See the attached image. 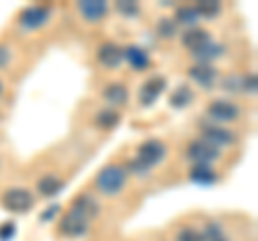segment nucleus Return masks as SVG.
Instances as JSON below:
<instances>
[{
  "label": "nucleus",
  "instance_id": "nucleus-27",
  "mask_svg": "<svg viewBox=\"0 0 258 241\" xmlns=\"http://www.w3.org/2000/svg\"><path fill=\"white\" fill-rule=\"evenodd\" d=\"M176 241H203V235H200L196 228L185 226V228L179 230V235H176Z\"/></svg>",
  "mask_w": 258,
  "mask_h": 241
},
{
  "label": "nucleus",
  "instance_id": "nucleus-3",
  "mask_svg": "<svg viewBox=\"0 0 258 241\" xmlns=\"http://www.w3.org/2000/svg\"><path fill=\"white\" fill-rule=\"evenodd\" d=\"M3 205H5V209H9L13 213H26L35 207V196L24 188H11L5 192Z\"/></svg>",
  "mask_w": 258,
  "mask_h": 241
},
{
  "label": "nucleus",
  "instance_id": "nucleus-24",
  "mask_svg": "<svg viewBox=\"0 0 258 241\" xmlns=\"http://www.w3.org/2000/svg\"><path fill=\"white\" fill-rule=\"evenodd\" d=\"M157 35L161 39H172V37H176V22L170 20V18L159 20V24H157Z\"/></svg>",
  "mask_w": 258,
  "mask_h": 241
},
{
  "label": "nucleus",
  "instance_id": "nucleus-16",
  "mask_svg": "<svg viewBox=\"0 0 258 241\" xmlns=\"http://www.w3.org/2000/svg\"><path fill=\"white\" fill-rule=\"evenodd\" d=\"M189 179L194 183H198V186H213V183H217V172L213 170L211 166H205V164H196L191 168L189 172Z\"/></svg>",
  "mask_w": 258,
  "mask_h": 241
},
{
  "label": "nucleus",
  "instance_id": "nucleus-32",
  "mask_svg": "<svg viewBox=\"0 0 258 241\" xmlns=\"http://www.w3.org/2000/svg\"><path fill=\"white\" fill-rule=\"evenodd\" d=\"M9 63V47L0 45V67H5Z\"/></svg>",
  "mask_w": 258,
  "mask_h": 241
},
{
  "label": "nucleus",
  "instance_id": "nucleus-4",
  "mask_svg": "<svg viewBox=\"0 0 258 241\" xmlns=\"http://www.w3.org/2000/svg\"><path fill=\"white\" fill-rule=\"evenodd\" d=\"M185 157L191 159L194 164L209 166L211 162H215V159L220 157V149L213 147V144H209V142H205L203 138H200V140H191L187 144V149H185Z\"/></svg>",
  "mask_w": 258,
  "mask_h": 241
},
{
  "label": "nucleus",
  "instance_id": "nucleus-30",
  "mask_svg": "<svg viewBox=\"0 0 258 241\" xmlns=\"http://www.w3.org/2000/svg\"><path fill=\"white\" fill-rule=\"evenodd\" d=\"M13 235H15V224L13 222H7V224L0 226V241H9V239H13Z\"/></svg>",
  "mask_w": 258,
  "mask_h": 241
},
{
  "label": "nucleus",
  "instance_id": "nucleus-1",
  "mask_svg": "<svg viewBox=\"0 0 258 241\" xmlns=\"http://www.w3.org/2000/svg\"><path fill=\"white\" fill-rule=\"evenodd\" d=\"M125 181H127V170L123 166L112 164V166H106V168H101L99 170V174H97V179H95V186H97V190H99L101 194L116 196L118 192L123 190Z\"/></svg>",
  "mask_w": 258,
  "mask_h": 241
},
{
  "label": "nucleus",
  "instance_id": "nucleus-2",
  "mask_svg": "<svg viewBox=\"0 0 258 241\" xmlns=\"http://www.w3.org/2000/svg\"><path fill=\"white\" fill-rule=\"evenodd\" d=\"M86 230H88V218H86V215H82L74 207H71L69 211L62 215V220L58 224V232L62 237H69V239L82 237V235H86Z\"/></svg>",
  "mask_w": 258,
  "mask_h": 241
},
{
  "label": "nucleus",
  "instance_id": "nucleus-17",
  "mask_svg": "<svg viewBox=\"0 0 258 241\" xmlns=\"http://www.w3.org/2000/svg\"><path fill=\"white\" fill-rule=\"evenodd\" d=\"M103 99H106L108 103H112V106H125L127 101V88L123 84H108L106 88H103Z\"/></svg>",
  "mask_w": 258,
  "mask_h": 241
},
{
  "label": "nucleus",
  "instance_id": "nucleus-14",
  "mask_svg": "<svg viewBox=\"0 0 258 241\" xmlns=\"http://www.w3.org/2000/svg\"><path fill=\"white\" fill-rule=\"evenodd\" d=\"M123 61H127L136 71L147 69V67L151 65L149 54L144 52L142 47H138V45H129V47H125V50H123Z\"/></svg>",
  "mask_w": 258,
  "mask_h": 241
},
{
  "label": "nucleus",
  "instance_id": "nucleus-23",
  "mask_svg": "<svg viewBox=\"0 0 258 241\" xmlns=\"http://www.w3.org/2000/svg\"><path fill=\"white\" fill-rule=\"evenodd\" d=\"M194 9H196V13L200 15V18L211 20V18H215V15L222 11V5L215 3V0H200V3L194 7Z\"/></svg>",
  "mask_w": 258,
  "mask_h": 241
},
{
  "label": "nucleus",
  "instance_id": "nucleus-29",
  "mask_svg": "<svg viewBox=\"0 0 258 241\" xmlns=\"http://www.w3.org/2000/svg\"><path fill=\"white\" fill-rule=\"evenodd\" d=\"M224 91H228V93H239L241 91V78L237 76H228V78H224Z\"/></svg>",
  "mask_w": 258,
  "mask_h": 241
},
{
  "label": "nucleus",
  "instance_id": "nucleus-21",
  "mask_svg": "<svg viewBox=\"0 0 258 241\" xmlns=\"http://www.w3.org/2000/svg\"><path fill=\"white\" fill-rule=\"evenodd\" d=\"M194 99V93H191V88L187 84H181L176 91L170 95V106L172 108H187L189 103Z\"/></svg>",
  "mask_w": 258,
  "mask_h": 241
},
{
  "label": "nucleus",
  "instance_id": "nucleus-6",
  "mask_svg": "<svg viewBox=\"0 0 258 241\" xmlns=\"http://www.w3.org/2000/svg\"><path fill=\"white\" fill-rule=\"evenodd\" d=\"M200 132H203V140L213 144V147H217V149L235 142V134L224 130V127H220V125H215V123H203L200 125Z\"/></svg>",
  "mask_w": 258,
  "mask_h": 241
},
{
  "label": "nucleus",
  "instance_id": "nucleus-9",
  "mask_svg": "<svg viewBox=\"0 0 258 241\" xmlns=\"http://www.w3.org/2000/svg\"><path fill=\"white\" fill-rule=\"evenodd\" d=\"M164 88H166V78L155 76V78L147 80V82L142 84V88H140V106H144V108L153 106V103L157 101L159 95L164 93Z\"/></svg>",
  "mask_w": 258,
  "mask_h": 241
},
{
  "label": "nucleus",
  "instance_id": "nucleus-34",
  "mask_svg": "<svg viewBox=\"0 0 258 241\" xmlns=\"http://www.w3.org/2000/svg\"><path fill=\"white\" fill-rule=\"evenodd\" d=\"M217 241H226V239H224V237H222V239H217Z\"/></svg>",
  "mask_w": 258,
  "mask_h": 241
},
{
  "label": "nucleus",
  "instance_id": "nucleus-26",
  "mask_svg": "<svg viewBox=\"0 0 258 241\" xmlns=\"http://www.w3.org/2000/svg\"><path fill=\"white\" fill-rule=\"evenodd\" d=\"M203 235V241H217V239H222V228H220V224H207L205 230L200 232Z\"/></svg>",
  "mask_w": 258,
  "mask_h": 241
},
{
  "label": "nucleus",
  "instance_id": "nucleus-28",
  "mask_svg": "<svg viewBox=\"0 0 258 241\" xmlns=\"http://www.w3.org/2000/svg\"><path fill=\"white\" fill-rule=\"evenodd\" d=\"M241 88H243L245 93H256V88H258V78H256V74H247V76H243L241 78Z\"/></svg>",
  "mask_w": 258,
  "mask_h": 241
},
{
  "label": "nucleus",
  "instance_id": "nucleus-8",
  "mask_svg": "<svg viewBox=\"0 0 258 241\" xmlns=\"http://www.w3.org/2000/svg\"><path fill=\"white\" fill-rule=\"evenodd\" d=\"M50 20V7H28L20 15V24L26 30H35Z\"/></svg>",
  "mask_w": 258,
  "mask_h": 241
},
{
  "label": "nucleus",
  "instance_id": "nucleus-7",
  "mask_svg": "<svg viewBox=\"0 0 258 241\" xmlns=\"http://www.w3.org/2000/svg\"><path fill=\"white\" fill-rule=\"evenodd\" d=\"M209 116L220 120V123H228V120H235L239 116V106L228 99H215L209 103Z\"/></svg>",
  "mask_w": 258,
  "mask_h": 241
},
{
  "label": "nucleus",
  "instance_id": "nucleus-20",
  "mask_svg": "<svg viewBox=\"0 0 258 241\" xmlns=\"http://www.w3.org/2000/svg\"><path fill=\"white\" fill-rule=\"evenodd\" d=\"M118 120H120V114H118V112H116V110H112V108H106V110L97 112L95 125L99 127V130H114V127L118 125Z\"/></svg>",
  "mask_w": 258,
  "mask_h": 241
},
{
  "label": "nucleus",
  "instance_id": "nucleus-12",
  "mask_svg": "<svg viewBox=\"0 0 258 241\" xmlns=\"http://www.w3.org/2000/svg\"><path fill=\"white\" fill-rule=\"evenodd\" d=\"M189 78L203 88H211L217 80V69L211 65H194L189 69Z\"/></svg>",
  "mask_w": 258,
  "mask_h": 241
},
{
  "label": "nucleus",
  "instance_id": "nucleus-13",
  "mask_svg": "<svg viewBox=\"0 0 258 241\" xmlns=\"http://www.w3.org/2000/svg\"><path fill=\"white\" fill-rule=\"evenodd\" d=\"M224 52H226V47H224L222 43H213V41H209V43H205V45L196 47L191 56L198 61V65H209L211 61L220 58V56H222Z\"/></svg>",
  "mask_w": 258,
  "mask_h": 241
},
{
  "label": "nucleus",
  "instance_id": "nucleus-18",
  "mask_svg": "<svg viewBox=\"0 0 258 241\" xmlns=\"http://www.w3.org/2000/svg\"><path fill=\"white\" fill-rule=\"evenodd\" d=\"M62 190V181L58 179V176H54V174H45L43 179H39V183H37V192L41 196H56L58 192Z\"/></svg>",
  "mask_w": 258,
  "mask_h": 241
},
{
  "label": "nucleus",
  "instance_id": "nucleus-19",
  "mask_svg": "<svg viewBox=\"0 0 258 241\" xmlns=\"http://www.w3.org/2000/svg\"><path fill=\"white\" fill-rule=\"evenodd\" d=\"M74 209H78L82 215H86L88 220L95 218L97 213H99V205H97V200L93 196H88V194H82V196H78L74 200Z\"/></svg>",
  "mask_w": 258,
  "mask_h": 241
},
{
  "label": "nucleus",
  "instance_id": "nucleus-22",
  "mask_svg": "<svg viewBox=\"0 0 258 241\" xmlns=\"http://www.w3.org/2000/svg\"><path fill=\"white\" fill-rule=\"evenodd\" d=\"M198 20H200V15L196 13V9L194 7H179L176 9V24H185V26H189V28H194L198 24Z\"/></svg>",
  "mask_w": 258,
  "mask_h": 241
},
{
  "label": "nucleus",
  "instance_id": "nucleus-25",
  "mask_svg": "<svg viewBox=\"0 0 258 241\" xmlns=\"http://www.w3.org/2000/svg\"><path fill=\"white\" fill-rule=\"evenodd\" d=\"M114 7H116V11L120 15H125V18H136V15L140 13L138 3H132V0H118Z\"/></svg>",
  "mask_w": 258,
  "mask_h": 241
},
{
  "label": "nucleus",
  "instance_id": "nucleus-10",
  "mask_svg": "<svg viewBox=\"0 0 258 241\" xmlns=\"http://www.w3.org/2000/svg\"><path fill=\"white\" fill-rule=\"evenodd\" d=\"M97 58L103 67L108 69H116L120 63H123V47L112 43V41H106L99 45V50H97Z\"/></svg>",
  "mask_w": 258,
  "mask_h": 241
},
{
  "label": "nucleus",
  "instance_id": "nucleus-5",
  "mask_svg": "<svg viewBox=\"0 0 258 241\" xmlns=\"http://www.w3.org/2000/svg\"><path fill=\"white\" fill-rule=\"evenodd\" d=\"M166 157V147L161 144L159 140H147L142 142L138 147V155H136V159L147 168V170H151L153 166H157L161 159Z\"/></svg>",
  "mask_w": 258,
  "mask_h": 241
},
{
  "label": "nucleus",
  "instance_id": "nucleus-15",
  "mask_svg": "<svg viewBox=\"0 0 258 241\" xmlns=\"http://www.w3.org/2000/svg\"><path fill=\"white\" fill-rule=\"evenodd\" d=\"M211 39H209V33L205 28H198V26H194V28H187L185 33L181 35V43L187 47V50H196V47H200V45H205V43H209Z\"/></svg>",
  "mask_w": 258,
  "mask_h": 241
},
{
  "label": "nucleus",
  "instance_id": "nucleus-11",
  "mask_svg": "<svg viewBox=\"0 0 258 241\" xmlns=\"http://www.w3.org/2000/svg\"><path fill=\"white\" fill-rule=\"evenodd\" d=\"M78 11L88 22H99L108 13V3H103V0H82V3H78Z\"/></svg>",
  "mask_w": 258,
  "mask_h": 241
},
{
  "label": "nucleus",
  "instance_id": "nucleus-33",
  "mask_svg": "<svg viewBox=\"0 0 258 241\" xmlns=\"http://www.w3.org/2000/svg\"><path fill=\"white\" fill-rule=\"evenodd\" d=\"M0 93H3V82H0Z\"/></svg>",
  "mask_w": 258,
  "mask_h": 241
},
{
  "label": "nucleus",
  "instance_id": "nucleus-31",
  "mask_svg": "<svg viewBox=\"0 0 258 241\" xmlns=\"http://www.w3.org/2000/svg\"><path fill=\"white\" fill-rule=\"evenodd\" d=\"M58 209H60L58 205H52L50 209H47V213H43V215H41V222H47V220H52V218H54V215H56V213H58Z\"/></svg>",
  "mask_w": 258,
  "mask_h": 241
}]
</instances>
